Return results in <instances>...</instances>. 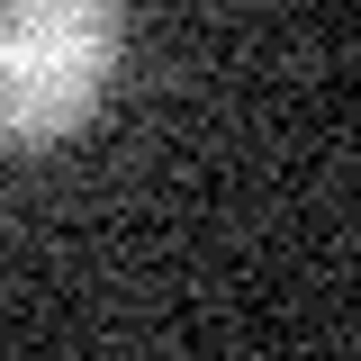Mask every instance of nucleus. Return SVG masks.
<instances>
[{
  "label": "nucleus",
  "instance_id": "nucleus-1",
  "mask_svg": "<svg viewBox=\"0 0 361 361\" xmlns=\"http://www.w3.org/2000/svg\"><path fill=\"white\" fill-rule=\"evenodd\" d=\"M127 0H0V145H54L99 109Z\"/></svg>",
  "mask_w": 361,
  "mask_h": 361
}]
</instances>
